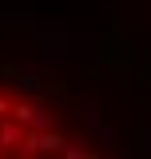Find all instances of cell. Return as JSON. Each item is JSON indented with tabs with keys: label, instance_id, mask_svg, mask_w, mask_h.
I'll return each instance as SVG.
<instances>
[{
	"label": "cell",
	"instance_id": "1",
	"mask_svg": "<svg viewBox=\"0 0 151 159\" xmlns=\"http://www.w3.org/2000/svg\"><path fill=\"white\" fill-rule=\"evenodd\" d=\"M0 159H108L52 99L0 80Z\"/></svg>",
	"mask_w": 151,
	"mask_h": 159
}]
</instances>
